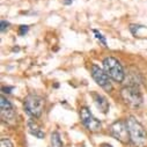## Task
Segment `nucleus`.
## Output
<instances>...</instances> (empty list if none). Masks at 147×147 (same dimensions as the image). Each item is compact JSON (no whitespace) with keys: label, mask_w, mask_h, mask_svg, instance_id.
Wrapping results in <instances>:
<instances>
[{"label":"nucleus","mask_w":147,"mask_h":147,"mask_svg":"<svg viewBox=\"0 0 147 147\" xmlns=\"http://www.w3.org/2000/svg\"><path fill=\"white\" fill-rule=\"evenodd\" d=\"M0 147H14L12 141L7 138H3L1 140H0Z\"/></svg>","instance_id":"nucleus-13"},{"label":"nucleus","mask_w":147,"mask_h":147,"mask_svg":"<svg viewBox=\"0 0 147 147\" xmlns=\"http://www.w3.org/2000/svg\"><path fill=\"white\" fill-rule=\"evenodd\" d=\"M0 113H1L3 122L7 124H13L15 122V111L13 104L4 95L0 98Z\"/></svg>","instance_id":"nucleus-8"},{"label":"nucleus","mask_w":147,"mask_h":147,"mask_svg":"<svg viewBox=\"0 0 147 147\" xmlns=\"http://www.w3.org/2000/svg\"><path fill=\"white\" fill-rule=\"evenodd\" d=\"M141 28H144V26H139V24H131V26H130V30H131V32H132L133 35H137L138 30L141 29Z\"/></svg>","instance_id":"nucleus-14"},{"label":"nucleus","mask_w":147,"mask_h":147,"mask_svg":"<svg viewBox=\"0 0 147 147\" xmlns=\"http://www.w3.org/2000/svg\"><path fill=\"white\" fill-rule=\"evenodd\" d=\"M29 30V27L28 26H20L19 27V35L20 36H24Z\"/></svg>","instance_id":"nucleus-15"},{"label":"nucleus","mask_w":147,"mask_h":147,"mask_svg":"<svg viewBox=\"0 0 147 147\" xmlns=\"http://www.w3.org/2000/svg\"><path fill=\"white\" fill-rule=\"evenodd\" d=\"M126 125L129 130L130 141L136 147H145L147 145V133L142 124L133 116H130L126 118Z\"/></svg>","instance_id":"nucleus-1"},{"label":"nucleus","mask_w":147,"mask_h":147,"mask_svg":"<svg viewBox=\"0 0 147 147\" xmlns=\"http://www.w3.org/2000/svg\"><path fill=\"white\" fill-rule=\"evenodd\" d=\"M72 1L73 0H64V4L65 5H69V4H72Z\"/></svg>","instance_id":"nucleus-18"},{"label":"nucleus","mask_w":147,"mask_h":147,"mask_svg":"<svg viewBox=\"0 0 147 147\" xmlns=\"http://www.w3.org/2000/svg\"><path fill=\"white\" fill-rule=\"evenodd\" d=\"M93 32H94V35H95V37L100 41V43H101L103 47H107V41H105V37H104V36H103L98 30H96V29H94Z\"/></svg>","instance_id":"nucleus-12"},{"label":"nucleus","mask_w":147,"mask_h":147,"mask_svg":"<svg viewBox=\"0 0 147 147\" xmlns=\"http://www.w3.org/2000/svg\"><path fill=\"white\" fill-rule=\"evenodd\" d=\"M1 90H3V93H7V94H9L11 90H13V87H3Z\"/></svg>","instance_id":"nucleus-17"},{"label":"nucleus","mask_w":147,"mask_h":147,"mask_svg":"<svg viewBox=\"0 0 147 147\" xmlns=\"http://www.w3.org/2000/svg\"><path fill=\"white\" fill-rule=\"evenodd\" d=\"M80 118L85 127L90 132H97L101 130V122L93 116L90 110L87 107H82L80 109Z\"/></svg>","instance_id":"nucleus-7"},{"label":"nucleus","mask_w":147,"mask_h":147,"mask_svg":"<svg viewBox=\"0 0 147 147\" xmlns=\"http://www.w3.org/2000/svg\"><path fill=\"white\" fill-rule=\"evenodd\" d=\"M101 147H113L111 145H109V144H102Z\"/></svg>","instance_id":"nucleus-19"},{"label":"nucleus","mask_w":147,"mask_h":147,"mask_svg":"<svg viewBox=\"0 0 147 147\" xmlns=\"http://www.w3.org/2000/svg\"><path fill=\"white\" fill-rule=\"evenodd\" d=\"M51 141H52V145L56 146V147H63V141L60 139V136L58 132H53L51 134Z\"/></svg>","instance_id":"nucleus-11"},{"label":"nucleus","mask_w":147,"mask_h":147,"mask_svg":"<svg viewBox=\"0 0 147 147\" xmlns=\"http://www.w3.org/2000/svg\"><path fill=\"white\" fill-rule=\"evenodd\" d=\"M121 96L126 104H129L130 107H133V108H137L142 103L141 92H140L139 87L136 85H130V86L124 87L121 90Z\"/></svg>","instance_id":"nucleus-4"},{"label":"nucleus","mask_w":147,"mask_h":147,"mask_svg":"<svg viewBox=\"0 0 147 147\" xmlns=\"http://www.w3.org/2000/svg\"><path fill=\"white\" fill-rule=\"evenodd\" d=\"M92 97H93L97 109L102 114H107L109 111V102L103 95L97 94V93H92Z\"/></svg>","instance_id":"nucleus-9"},{"label":"nucleus","mask_w":147,"mask_h":147,"mask_svg":"<svg viewBox=\"0 0 147 147\" xmlns=\"http://www.w3.org/2000/svg\"><path fill=\"white\" fill-rule=\"evenodd\" d=\"M109 132L115 139L123 144H127L130 141V136H129V130L126 125V121H116L111 125L109 126Z\"/></svg>","instance_id":"nucleus-6"},{"label":"nucleus","mask_w":147,"mask_h":147,"mask_svg":"<svg viewBox=\"0 0 147 147\" xmlns=\"http://www.w3.org/2000/svg\"><path fill=\"white\" fill-rule=\"evenodd\" d=\"M8 27H9V22H7L5 20H3L1 22H0V30L1 31H5L6 29H8Z\"/></svg>","instance_id":"nucleus-16"},{"label":"nucleus","mask_w":147,"mask_h":147,"mask_svg":"<svg viewBox=\"0 0 147 147\" xmlns=\"http://www.w3.org/2000/svg\"><path fill=\"white\" fill-rule=\"evenodd\" d=\"M24 109L31 117H41L44 109V98L36 94H29L24 98Z\"/></svg>","instance_id":"nucleus-3"},{"label":"nucleus","mask_w":147,"mask_h":147,"mask_svg":"<svg viewBox=\"0 0 147 147\" xmlns=\"http://www.w3.org/2000/svg\"><path fill=\"white\" fill-rule=\"evenodd\" d=\"M90 73H92V77L95 80V82L103 88L105 92H111L113 90V84H111V78H110L104 69H102L98 65L93 64L90 67Z\"/></svg>","instance_id":"nucleus-5"},{"label":"nucleus","mask_w":147,"mask_h":147,"mask_svg":"<svg viewBox=\"0 0 147 147\" xmlns=\"http://www.w3.org/2000/svg\"><path fill=\"white\" fill-rule=\"evenodd\" d=\"M28 129H29V131H30V133L32 136H35L36 138H38V139H43L44 136H45L44 131L41 129V126L36 123L35 119H32V118H30L28 121Z\"/></svg>","instance_id":"nucleus-10"},{"label":"nucleus","mask_w":147,"mask_h":147,"mask_svg":"<svg viewBox=\"0 0 147 147\" xmlns=\"http://www.w3.org/2000/svg\"><path fill=\"white\" fill-rule=\"evenodd\" d=\"M103 68L107 74L116 82H123L125 73L122 64L114 57H107L103 59Z\"/></svg>","instance_id":"nucleus-2"}]
</instances>
